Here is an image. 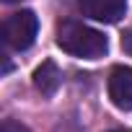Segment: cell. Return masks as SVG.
Segmentation results:
<instances>
[{
	"mask_svg": "<svg viewBox=\"0 0 132 132\" xmlns=\"http://www.w3.org/2000/svg\"><path fill=\"white\" fill-rule=\"evenodd\" d=\"M60 80H62V73H60V68L52 60H44L39 68L34 70V88L42 96H52L60 88Z\"/></svg>",
	"mask_w": 132,
	"mask_h": 132,
	"instance_id": "5b68a950",
	"label": "cell"
},
{
	"mask_svg": "<svg viewBox=\"0 0 132 132\" xmlns=\"http://www.w3.org/2000/svg\"><path fill=\"white\" fill-rule=\"evenodd\" d=\"M3 3H16V0H3Z\"/></svg>",
	"mask_w": 132,
	"mask_h": 132,
	"instance_id": "9c48e42d",
	"label": "cell"
},
{
	"mask_svg": "<svg viewBox=\"0 0 132 132\" xmlns=\"http://www.w3.org/2000/svg\"><path fill=\"white\" fill-rule=\"evenodd\" d=\"M109 98L117 109L132 111V68H119L111 70L109 75Z\"/></svg>",
	"mask_w": 132,
	"mask_h": 132,
	"instance_id": "277c9868",
	"label": "cell"
},
{
	"mask_svg": "<svg viewBox=\"0 0 132 132\" xmlns=\"http://www.w3.org/2000/svg\"><path fill=\"white\" fill-rule=\"evenodd\" d=\"M0 132H29L23 124H18V122H13V119H5L3 122V127H0Z\"/></svg>",
	"mask_w": 132,
	"mask_h": 132,
	"instance_id": "8992f818",
	"label": "cell"
},
{
	"mask_svg": "<svg viewBox=\"0 0 132 132\" xmlns=\"http://www.w3.org/2000/svg\"><path fill=\"white\" fill-rule=\"evenodd\" d=\"M57 47L62 52L73 54V57L98 60V57L106 54L109 39L101 31H96V29L80 23V21H62L57 26Z\"/></svg>",
	"mask_w": 132,
	"mask_h": 132,
	"instance_id": "6da1fadb",
	"label": "cell"
},
{
	"mask_svg": "<svg viewBox=\"0 0 132 132\" xmlns=\"http://www.w3.org/2000/svg\"><path fill=\"white\" fill-rule=\"evenodd\" d=\"M111 132H132V129H111Z\"/></svg>",
	"mask_w": 132,
	"mask_h": 132,
	"instance_id": "ba28073f",
	"label": "cell"
},
{
	"mask_svg": "<svg viewBox=\"0 0 132 132\" xmlns=\"http://www.w3.org/2000/svg\"><path fill=\"white\" fill-rule=\"evenodd\" d=\"M75 5L83 16L101 23H117L127 13V0H75Z\"/></svg>",
	"mask_w": 132,
	"mask_h": 132,
	"instance_id": "3957f363",
	"label": "cell"
},
{
	"mask_svg": "<svg viewBox=\"0 0 132 132\" xmlns=\"http://www.w3.org/2000/svg\"><path fill=\"white\" fill-rule=\"evenodd\" d=\"M122 49L132 57V29H127V31L122 34Z\"/></svg>",
	"mask_w": 132,
	"mask_h": 132,
	"instance_id": "52a82bcc",
	"label": "cell"
},
{
	"mask_svg": "<svg viewBox=\"0 0 132 132\" xmlns=\"http://www.w3.org/2000/svg\"><path fill=\"white\" fill-rule=\"evenodd\" d=\"M36 31H39V18L34 16V11H18V13L5 18L3 42H5V47H11L16 52H23L34 44Z\"/></svg>",
	"mask_w": 132,
	"mask_h": 132,
	"instance_id": "7a4b0ae2",
	"label": "cell"
}]
</instances>
